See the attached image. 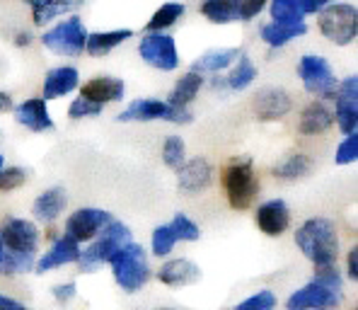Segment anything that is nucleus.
<instances>
[{"instance_id": "nucleus-1", "label": "nucleus", "mask_w": 358, "mask_h": 310, "mask_svg": "<svg viewBox=\"0 0 358 310\" xmlns=\"http://www.w3.org/2000/svg\"><path fill=\"white\" fill-rule=\"evenodd\" d=\"M296 245L305 260L313 262V267L336 265V260H339V233L329 218L315 216L303 220L296 230Z\"/></svg>"}, {"instance_id": "nucleus-2", "label": "nucleus", "mask_w": 358, "mask_h": 310, "mask_svg": "<svg viewBox=\"0 0 358 310\" xmlns=\"http://www.w3.org/2000/svg\"><path fill=\"white\" fill-rule=\"evenodd\" d=\"M220 180H223L228 204L235 211H247V209L255 206L257 197H259V180H257L252 157H233L223 167V177Z\"/></svg>"}, {"instance_id": "nucleus-3", "label": "nucleus", "mask_w": 358, "mask_h": 310, "mask_svg": "<svg viewBox=\"0 0 358 310\" xmlns=\"http://www.w3.org/2000/svg\"><path fill=\"white\" fill-rule=\"evenodd\" d=\"M129 243H134V240H131V228L126 223H121V220H112L109 225H104L102 233H99L85 250H80V257H78V262H76L78 269H80L83 274H92V272H97L102 265H109V260Z\"/></svg>"}, {"instance_id": "nucleus-4", "label": "nucleus", "mask_w": 358, "mask_h": 310, "mask_svg": "<svg viewBox=\"0 0 358 310\" xmlns=\"http://www.w3.org/2000/svg\"><path fill=\"white\" fill-rule=\"evenodd\" d=\"M109 267H112V276H114V281H117V286L126 293L141 291L150 279L148 255L136 243H129L126 248H121L117 255L109 260Z\"/></svg>"}, {"instance_id": "nucleus-5", "label": "nucleus", "mask_w": 358, "mask_h": 310, "mask_svg": "<svg viewBox=\"0 0 358 310\" xmlns=\"http://www.w3.org/2000/svg\"><path fill=\"white\" fill-rule=\"evenodd\" d=\"M317 27L331 44H354L358 34V10L354 5H327L324 10H320Z\"/></svg>"}, {"instance_id": "nucleus-6", "label": "nucleus", "mask_w": 358, "mask_h": 310, "mask_svg": "<svg viewBox=\"0 0 358 310\" xmlns=\"http://www.w3.org/2000/svg\"><path fill=\"white\" fill-rule=\"evenodd\" d=\"M90 31L85 29L80 17H71L63 20V22L54 24L51 29H46L41 34V44L49 51L59 56H80L85 51V41H87Z\"/></svg>"}, {"instance_id": "nucleus-7", "label": "nucleus", "mask_w": 358, "mask_h": 310, "mask_svg": "<svg viewBox=\"0 0 358 310\" xmlns=\"http://www.w3.org/2000/svg\"><path fill=\"white\" fill-rule=\"evenodd\" d=\"M298 76L303 80V87L310 94H317L322 99H334L339 80H336L334 68L329 66V61L324 56H303L298 63Z\"/></svg>"}, {"instance_id": "nucleus-8", "label": "nucleus", "mask_w": 358, "mask_h": 310, "mask_svg": "<svg viewBox=\"0 0 358 310\" xmlns=\"http://www.w3.org/2000/svg\"><path fill=\"white\" fill-rule=\"evenodd\" d=\"M155 119H162V122H172V124H192L194 114L189 109H177L170 107L167 102H160V99H134L129 107L117 117V122H155Z\"/></svg>"}, {"instance_id": "nucleus-9", "label": "nucleus", "mask_w": 358, "mask_h": 310, "mask_svg": "<svg viewBox=\"0 0 358 310\" xmlns=\"http://www.w3.org/2000/svg\"><path fill=\"white\" fill-rule=\"evenodd\" d=\"M138 54L148 66L157 68V71H177L179 66V51L175 36L162 34V31H148V34L141 39Z\"/></svg>"}, {"instance_id": "nucleus-10", "label": "nucleus", "mask_w": 358, "mask_h": 310, "mask_svg": "<svg viewBox=\"0 0 358 310\" xmlns=\"http://www.w3.org/2000/svg\"><path fill=\"white\" fill-rule=\"evenodd\" d=\"M0 240H3L5 250L17 252V255L36 257V250H39V243H41V233L34 220L8 218L0 225Z\"/></svg>"}, {"instance_id": "nucleus-11", "label": "nucleus", "mask_w": 358, "mask_h": 310, "mask_svg": "<svg viewBox=\"0 0 358 310\" xmlns=\"http://www.w3.org/2000/svg\"><path fill=\"white\" fill-rule=\"evenodd\" d=\"M112 213L104 211V209H78L76 213L66 218V225H63V235H68L71 240L80 243H92L99 233H102L104 225L112 223Z\"/></svg>"}, {"instance_id": "nucleus-12", "label": "nucleus", "mask_w": 358, "mask_h": 310, "mask_svg": "<svg viewBox=\"0 0 358 310\" xmlns=\"http://www.w3.org/2000/svg\"><path fill=\"white\" fill-rule=\"evenodd\" d=\"M334 122L339 124L341 134L351 136L358 129V76H349L336 85L334 94Z\"/></svg>"}, {"instance_id": "nucleus-13", "label": "nucleus", "mask_w": 358, "mask_h": 310, "mask_svg": "<svg viewBox=\"0 0 358 310\" xmlns=\"http://www.w3.org/2000/svg\"><path fill=\"white\" fill-rule=\"evenodd\" d=\"M339 306L341 293L324 288L322 283L313 279L286 298V310H336Z\"/></svg>"}, {"instance_id": "nucleus-14", "label": "nucleus", "mask_w": 358, "mask_h": 310, "mask_svg": "<svg viewBox=\"0 0 358 310\" xmlns=\"http://www.w3.org/2000/svg\"><path fill=\"white\" fill-rule=\"evenodd\" d=\"M252 109L259 122H278L293 109V97L281 87H264L257 92Z\"/></svg>"}, {"instance_id": "nucleus-15", "label": "nucleus", "mask_w": 358, "mask_h": 310, "mask_svg": "<svg viewBox=\"0 0 358 310\" xmlns=\"http://www.w3.org/2000/svg\"><path fill=\"white\" fill-rule=\"evenodd\" d=\"M177 185L184 194H201L213 185V167L206 157H192L177 167Z\"/></svg>"}, {"instance_id": "nucleus-16", "label": "nucleus", "mask_w": 358, "mask_h": 310, "mask_svg": "<svg viewBox=\"0 0 358 310\" xmlns=\"http://www.w3.org/2000/svg\"><path fill=\"white\" fill-rule=\"evenodd\" d=\"M257 225L268 238H281L291 228V209L283 199H268L257 209Z\"/></svg>"}, {"instance_id": "nucleus-17", "label": "nucleus", "mask_w": 358, "mask_h": 310, "mask_svg": "<svg viewBox=\"0 0 358 310\" xmlns=\"http://www.w3.org/2000/svg\"><path fill=\"white\" fill-rule=\"evenodd\" d=\"M78 257H80V245L76 240H71L68 235H61L51 243V248L34 262L36 274H44L51 269H61L66 265H76Z\"/></svg>"}, {"instance_id": "nucleus-18", "label": "nucleus", "mask_w": 358, "mask_h": 310, "mask_svg": "<svg viewBox=\"0 0 358 310\" xmlns=\"http://www.w3.org/2000/svg\"><path fill=\"white\" fill-rule=\"evenodd\" d=\"M201 279V267L194 265L187 257H175V260H167L165 265L157 269V281L165 283L170 288H184L192 286Z\"/></svg>"}, {"instance_id": "nucleus-19", "label": "nucleus", "mask_w": 358, "mask_h": 310, "mask_svg": "<svg viewBox=\"0 0 358 310\" xmlns=\"http://www.w3.org/2000/svg\"><path fill=\"white\" fill-rule=\"evenodd\" d=\"M15 112V122L22 124L24 129L34 131V134H41V131H51L54 129V119L49 114V107L41 97H29L24 99L22 104L13 109Z\"/></svg>"}, {"instance_id": "nucleus-20", "label": "nucleus", "mask_w": 358, "mask_h": 310, "mask_svg": "<svg viewBox=\"0 0 358 310\" xmlns=\"http://www.w3.org/2000/svg\"><path fill=\"white\" fill-rule=\"evenodd\" d=\"M124 80L121 78H112V76H99L87 80L85 85L80 87V97L90 99V102L97 104H107V102H121L124 99Z\"/></svg>"}, {"instance_id": "nucleus-21", "label": "nucleus", "mask_w": 358, "mask_h": 310, "mask_svg": "<svg viewBox=\"0 0 358 310\" xmlns=\"http://www.w3.org/2000/svg\"><path fill=\"white\" fill-rule=\"evenodd\" d=\"M80 83V76L73 66H59L51 68L44 78V90H41V99L49 102V99L66 97L68 92H73Z\"/></svg>"}, {"instance_id": "nucleus-22", "label": "nucleus", "mask_w": 358, "mask_h": 310, "mask_svg": "<svg viewBox=\"0 0 358 310\" xmlns=\"http://www.w3.org/2000/svg\"><path fill=\"white\" fill-rule=\"evenodd\" d=\"M66 206H68L66 189L51 187L34 199V204H31V216H34V220H39V223H54L56 218H61Z\"/></svg>"}, {"instance_id": "nucleus-23", "label": "nucleus", "mask_w": 358, "mask_h": 310, "mask_svg": "<svg viewBox=\"0 0 358 310\" xmlns=\"http://www.w3.org/2000/svg\"><path fill=\"white\" fill-rule=\"evenodd\" d=\"M334 124V114L324 102H310L308 107L303 109L298 122V131L303 136H320L327 134Z\"/></svg>"}, {"instance_id": "nucleus-24", "label": "nucleus", "mask_w": 358, "mask_h": 310, "mask_svg": "<svg viewBox=\"0 0 358 310\" xmlns=\"http://www.w3.org/2000/svg\"><path fill=\"white\" fill-rule=\"evenodd\" d=\"M31 8V20L34 24H46L51 20H56L63 13H71V10L80 8L85 0H22Z\"/></svg>"}, {"instance_id": "nucleus-25", "label": "nucleus", "mask_w": 358, "mask_h": 310, "mask_svg": "<svg viewBox=\"0 0 358 310\" xmlns=\"http://www.w3.org/2000/svg\"><path fill=\"white\" fill-rule=\"evenodd\" d=\"M242 51L235 46V49H210L206 54L201 56V59H196L192 63V73H199V76H215V73L225 71L228 66H233L235 59H240Z\"/></svg>"}, {"instance_id": "nucleus-26", "label": "nucleus", "mask_w": 358, "mask_h": 310, "mask_svg": "<svg viewBox=\"0 0 358 310\" xmlns=\"http://www.w3.org/2000/svg\"><path fill=\"white\" fill-rule=\"evenodd\" d=\"M134 31L131 29H114V31H94V34H87V41H85V51L94 59H102L107 56L112 49L124 44L126 39H131Z\"/></svg>"}, {"instance_id": "nucleus-27", "label": "nucleus", "mask_w": 358, "mask_h": 310, "mask_svg": "<svg viewBox=\"0 0 358 310\" xmlns=\"http://www.w3.org/2000/svg\"><path fill=\"white\" fill-rule=\"evenodd\" d=\"M201 87H203V76L192 73V71L184 73V76L177 80V85L172 87L167 104H170V107H177V109H189V104L196 99V94Z\"/></svg>"}, {"instance_id": "nucleus-28", "label": "nucleus", "mask_w": 358, "mask_h": 310, "mask_svg": "<svg viewBox=\"0 0 358 310\" xmlns=\"http://www.w3.org/2000/svg\"><path fill=\"white\" fill-rule=\"evenodd\" d=\"M313 170V157L305 153H288L278 165H273V177L283 182H293V180H303L308 172Z\"/></svg>"}, {"instance_id": "nucleus-29", "label": "nucleus", "mask_w": 358, "mask_h": 310, "mask_svg": "<svg viewBox=\"0 0 358 310\" xmlns=\"http://www.w3.org/2000/svg\"><path fill=\"white\" fill-rule=\"evenodd\" d=\"M201 15L213 24L240 22V0H203Z\"/></svg>"}, {"instance_id": "nucleus-30", "label": "nucleus", "mask_w": 358, "mask_h": 310, "mask_svg": "<svg viewBox=\"0 0 358 310\" xmlns=\"http://www.w3.org/2000/svg\"><path fill=\"white\" fill-rule=\"evenodd\" d=\"M308 27L305 24H278V22H268L262 27V39L266 41L268 46H273V49H281V46H286L288 41L298 39V36H303Z\"/></svg>"}, {"instance_id": "nucleus-31", "label": "nucleus", "mask_w": 358, "mask_h": 310, "mask_svg": "<svg viewBox=\"0 0 358 310\" xmlns=\"http://www.w3.org/2000/svg\"><path fill=\"white\" fill-rule=\"evenodd\" d=\"M36 257L29 255H17V252L5 250L3 240H0V276H17V274H27L34 269Z\"/></svg>"}, {"instance_id": "nucleus-32", "label": "nucleus", "mask_w": 358, "mask_h": 310, "mask_svg": "<svg viewBox=\"0 0 358 310\" xmlns=\"http://www.w3.org/2000/svg\"><path fill=\"white\" fill-rule=\"evenodd\" d=\"M305 0H271V20L278 24H303Z\"/></svg>"}, {"instance_id": "nucleus-33", "label": "nucleus", "mask_w": 358, "mask_h": 310, "mask_svg": "<svg viewBox=\"0 0 358 310\" xmlns=\"http://www.w3.org/2000/svg\"><path fill=\"white\" fill-rule=\"evenodd\" d=\"M255 78H257V66L250 61V56H240L238 66L225 78V85H228L230 90L240 92V90H245V87H250L252 83H255Z\"/></svg>"}, {"instance_id": "nucleus-34", "label": "nucleus", "mask_w": 358, "mask_h": 310, "mask_svg": "<svg viewBox=\"0 0 358 310\" xmlns=\"http://www.w3.org/2000/svg\"><path fill=\"white\" fill-rule=\"evenodd\" d=\"M182 15H184V5L182 3H165V5H160L155 13H152V17L148 20L145 29H148V31H162V29L172 27V24H175Z\"/></svg>"}, {"instance_id": "nucleus-35", "label": "nucleus", "mask_w": 358, "mask_h": 310, "mask_svg": "<svg viewBox=\"0 0 358 310\" xmlns=\"http://www.w3.org/2000/svg\"><path fill=\"white\" fill-rule=\"evenodd\" d=\"M167 225H170V230H172V235H175L177 243H196V240L201 238L199 225L194 223L187 213H175V218H172Z\"/></svg>"}, {"instance_id": "nucleus-36", "label": "nucleus", "mask_w": 358, "mask_h": 310, "mask_svg": "<svg viewBox=\"0 0 358 310\" xmlns=\"http://www.w3.org/2000/svg\"><path fill=\"white\" fill-rule=\"evenodd\" d=\"M184 160H187V146H184L182 136H167L165 143H162V162L170 170H177V167H182Z\"/></svg>"}, {"instance_id": "nucleus-37", "label": "nucleus", "mask_w": 358, "mask_h": 310, "mask_svg": "<svg viewBox=\"0 0 358 310\" xmlns=\"http://www.w3.org/2000/svg\"><path fill=\"white\" fill-rule=\"evenodd\" d=\"M175 245H177V240H175V235H172V230H170V225H157L155 230H152V235H150V252L155 257H167L172 250H175Z\"/></svg>"}, {"instance_id": "nucleus-38", "label": "nucleus", "mask_w": 358, "mask_h": 310, "mask_svg": "<svg viewBox=\"0 0 358 310\" xmlns=\"http://www.w3.org/2000/svg\"><path fill=\"white\" fill-rule=\"evenodd\" d=\"M276 293L271 288H262V291L247 296L245 301H240L233 310H276Z\"/></svg>"}, {"instance_id": "nucleus-39", "label": "nucleus", "mask_w": 358, "mask_h": 310, "mask_svg": "<svg viewBox=\"0 0 358 310\" xmlns=\"http://www.w3.org/2000/svg\"><path fill=\"white\" fill-rule=\"evenodd\" d=\"M313 281L322 283L324 288H331V291H336V293H341V288H344V276H341V272H339V267H336V265L315 267Z\"/></svg>"}, {"instance_id": "nucleus-40", "label": "nucleus", "mask_w": 358, "mask_h": 310, "mask_svg": "<svg viewBox=\"0 0 358 310\" xmlns=\"http://www.w3.org/2000/svg\"><path fill=\"white\" fill-rule=\"evenodd\" d=\"M27 182V170L24 167H3L0 170V192H13Z\"/></svg>"}, {"instance_id": "nucleus-41", "label": "nucleus", "mask_w": 358, "mask_h": 310, "mask_svg": "<svg viewBox=\"0 0 358 310\" xmlns=\"http://www.w3.org/2000/svg\"><path fill=\"white\" fill-rule=\"evenodd\" d=\"M102 104L97 102H90L85 97H78L71 102V107H68V117L71 119H87V117H99L102 114Z\"/></svg>"}, {"instance_id": "nucleus-42", "label": "nucleus", "mask_w": 358, "mask_h": 310, "mask_svg": "<svg viewBox=\"0 0 358 310\" xmlns=\"http://www.w3.org/2000/svg\"><path fill=\"white\" fill-rule=\"evenodd\" d=\"M334 160L336 165H351V162L358 160V134H351L341 141L339 148H336Z\"/></svg>"}, {"instance_id": "nucleus-43", "label": "nucleus", "mask_w": 358, "mask_h": 310, "mask_svg": "<svg viewBox=\"0 0 358 310\" xmlns=\"http://www.w3.org/2000/svg\"><path fill=\"white\" fill-rule=\"evenodd\" d=\"M51 296H54V301H56V303H61V306H66V303L76 301V296H78V286H76V281L56 283V286L51 288Z\"/></svg>"}, {"instance_id": "nucleus-44", "label": "nucleus", "mask_w": 358, "mask_h": 310, "mask_svg": "<svg viewBox=\"0 0 358 310\" xmlns=\"http://www.w3.org/2000/svg\"><path fill=\"white\" fill-rule=\"evenodd\" d=\"M268 0H240V22H247V20L257 17V15L264 10V5Z\"/></svg>"}, {"instance_id": "nucleus-45", "label": "nucleus", "mask_w": 358, "mask_h": 310, "mask_svg": "<svg viewBox=\"0 0 358 310\" xmlns=\"http://www.w3.org/2000/svg\"><path fill=\"white\" fill-rule=\"evenodd\" d=\"M346 276L351 281H358V245H354L346 255Z\"/></svg>"}, {"instance_id": "nucleus-46", "label": "nucleus", "mask_w": 358, "mask_h": 310, "mask_svg": "<svg viewBox=\"0 0 358 310\" xmlns=\"http://www.w3.org/2000/svg\"><path fill=\"white\" fill-rule=\"evenodd\" d=\"M327 5H331V0H305L303 5V13L310 15V13H320V10H324Z\"/></svg>"}, {"instance_id": "nucleus-47", "label": "nucleus", "mask_w": 358, "mask_h": 310, "mask_svg": "<svg viewBox=\"0 0 358 310\" xmlns=\"http://www.w3.org/2000/svg\"><path fill=\"white\" fill-rule=\"evenodd\" d=\"M24 306L20 301H15V298L5 296V293H0V310H22Z\"/></svg>"}, {"instance_id": "nucleus-48", "label": "nucleus", "mask_w": 358, "mask_h": 310, "mask_svg": "<svg viewBox=\"0 0 358 310\" xmlns=\"http://www.w3.org/2000/svg\"><path fill=\"white\" fill-rule=\"evenodd\" d=\"M15 104H13V97L8 92H0V112H13Z\"/></svg>"}, {"instance_id": "nucleus-49", "label": "nucleus", "mask_w": 358, "mask_h": 310, "mask_svg": "<svg viewBox=\"0 0 358 310\" xmlns=\"http://www.w3.org/2000/svg\"><path fill=\"white\" fill-rule=\"evenodd\" d=\"M15 44H17V46H29L31 44V34H29V31H20V34L15 36Z\"/></svg>"}, {"instance_id": "nucleus-50", "label": "nucleus", "mask_w": 358, "mask_h": 310, "mask_svg": "<svg viewBox=\"0 0 358 310\" xmlns=\"http://www.w3.org/2000/svg\"><path fill=\"white\" fill-rule=\"evenodd\" d=\"M3 162H5V157H3V153H0V170H3V167H5Z\"/></svg>"}, {"instance_id": "nucleus-51", "label": "nucleus", "mask_w": 358, "mask_h": 310, "mask_svg": "<svg viewBox=\"0 0 358 310\" xmlns=\"http://www.w3.org/2000/svg\"><path fill=\"white\" fill-rule=\"evenodd\" d=\"M157 310H175V308H157Z\"/></svg>"}, {"instance_id": "nucleus-52", "label": "nucleus", "mask_w": 358, "mask_h": 310, "mask_svg": "<svg viewBox=\"0 0 358 310\" xmlns=\"http://www.w3.org/2000/svg\"><path fill=\"white\" fill-rule=\"evenodd\" d=\"M22 310H29V308H27V306H24V308H22Z\"/></svg>"}]
</instances>
